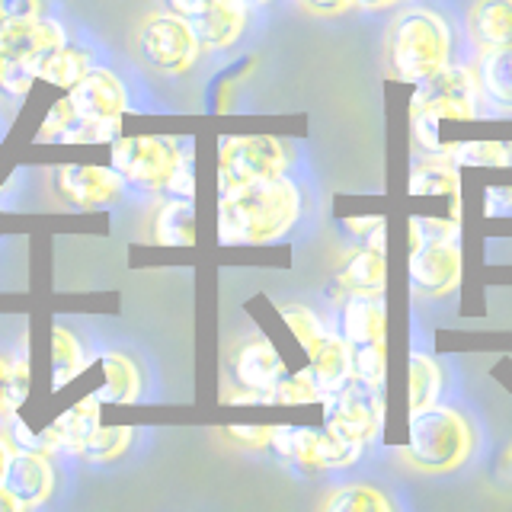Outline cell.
<instances>
[{
    "label": "cell",
    "instance_id": "obj_40",
    "mask_svg": "<svg viewBox=\"0 0 512 512\" xmlns=\"http://www.w3.org/2000/svg\"><path fill=\"white\" fill-rule=\"evenodd\" d=\"M29 397V362L23 356L10 359V378H7V413H16Z\"/></svg>",
    "mask_w": 512,
    "mask_h": 512
},
{
    "label": "cell",
    "instance_id": "obj_16",
    "mask_svg": "<svg viewBox=\"0 0 512 512\" xmlns=\"http://www.w3.org/2000/svg\"><path fill=\"white\" fill-rule=\"evenodd\" d=\"M189 26L196 32V39L202 45V52H221L231 48L247 26V4L244 0H215L212 7L189 16Z\"/></svg>",
    "mask_w": 512,
    "mask_h": 512
},
{
    "label": "cell",
    "instance_id": "obj_38",
    "mask_svg": "<svg viewBox=\"0 0 512 512\" xmlns=\"http://www.w3.org/2000/svg\"><path fill=\"white\" fill-rule=\"evenodd\" d=\"M77 122V112H74V103L68 100V96H61L58 103H52V109H48V116L42 122V132H39V141H55L68 132V128Z\"/></svg>",
    "mask_w": 512,
    "mask_h": 512
},
{
    "label": "cell",
    "instance_id": "obj_3",
    "mask_svg": "<svg viewBox=\"0 0 512 512\" xmlns=\"http://www.w3.org/2000/svg\"><path fill=\"white\" fill-rule=\"evenodd\" d=\"M448 55H452V32L436 10L413 7L391 23L388 61L400 80L420 84L423 77L448 64Z\"/></svg>",
    "mask_w": 512,
    "mask_h": 512
},
{
    "label": "cell",
    "instance_id": "obj_15",
    "mask_svg": "<svg viewBox=\"0 0 512 512\" xmlns=\"http://www.w3.org/2000/svg\"><path fill=\"white\" fill-rule=\"evenodd\" d=\"M100 407H103V400L96 397V394H87V397H80L74 400V404L64 410L55 423H48L42 429V439L48 445V452H58V455H74L84 448V442L90 439V432L100 426Z\"/></svg>",
    "mask_w": 512,
    "mask_h": 512
},
{
    "label": "cell",
    "instance_id": "obj_2",
    "mask_svg": "<svg viewBox=\"0 0 512 512\" xmlns=\"http://www.w3.org/2000/svg\"><path fill=\"white\" fill-rule=\"evenodd\" d=\"M474 452V429L452 407H426L410 416V439L404 445V458L410 468L426 474L458 471Z\"/></svg>",
    "mask_w": 512,
    "mask_h": 512
},
{
    "label": "cell",
    "instance_id": "obj_52",
    "mask_svg": "<svg viewBox=\"0 0 512 512\" xmlns=\"http://www.w3.org/2000/svg\"><path fill=\"white\" fill-rule=\"evenodd\" d=\"M394 4L397 0H352V7H359V10H388Z\"/></svg>",
    "mask_w": 512,
    "mask_h": 512
},
{
    "label": "cell",
    "instance_id": "obj_1",
    "mask_svg": "<svg viewBox=\"0 0 512 512\" xmlns=\"http://www.w3.org/2000/svg\"><path fill=\"white\" fill-rule=\"evenodd\" d=\"M301 192L288 176L247 183L218 196V240L228 247L269 244L295 228Z\"/></svg>",
    "mask_w": 512,
    "mask_h": 512
},
{
    "label": "cell",
    "instance_id": "obj_51",
    "mask_svg": "<svg viewBox=\"0 0 512 512\" xmlns=\"http://www.w3.org/2000/svg\"><path fill=\"white\" fill-rule=\"evenodd\" d=\"M7 378H10V356H0V413L7 410Z\"/></svg>",
    "mask_w": 512,
    "mask_h": 512
},
{
    "label": "cell",
    "instance_id": "obj_13",
    "mask_svg": "<svg viewBox=\"0 0 512 512\" xmlns=\"http://www.w3.org/2000/svg\"><path fill=\"white\" fill-rule=\"evenodd\" d=\"M68 100L74 103L77 119H103L122 116L128 109V90L122 77L109 68H90V74L68 90Z\"/></svg>",
    "mask_w": 512,
    "mask_h": 512
},
{
    "label": "cell",
    "instance_id": "obj_10",
    "mask_svg": "<svg viewBox=\"0 0 512 512\" xmlns=\"http://www.w3.org/2000/svg\"><path fill=\"white\" fill-rule=\"evenodd\" d=\"M68 42L64 26L48 16H36V20H10L0 13V58L16 61V58H48Z\"/></svg>",
    "mask_w": 512,
    "mask_h": 512
},
{
    "label": "cell",
    "instance_id": "obj_28",
    "mask_svg": "<svg viewBox=\"0 0 512 512\" xmlns=\"http://www.w3.org/2000/svg\"><path fill=\"white\" fill-rule=\"evenodd\" d=\"M439 391H442L439 362L432 356H426V352H413L410 356V413L436 404Z\"/></svg>",
    "mask_w": 512,
    "mask_h": 512
},
{
    "label": "cell",
    "instance_id": "obj_12",
    "mask_svg": "<svg viewBox=\"0 0 512 512\" xmlns=\"http://www.w3.org/2000/svg\"><path fill=\"white\" fill-rule=\"evenodd\" d=\"M55 484H58V474H55L52 455L20 452V448H16V455L7 468V477H4V487L10 490L13 500L20 503V509H36V506L48 503L55 493Z\"/></svg>",
    "mask_w": 512,
    "mask_h": 512
},
{
    "label": "cell",
    "instance_id": "obj_20",
    "mask_svg": "<svg viewBox=\"0 0 512 512\" xmlns=\"http://www.w3.org/2000/svg\"><path fill=\"white\" fill-rule=\"evenodd\" d=\"M100 372H103V381L93 394L100 397L103 404H135L141 397V368L132 356L109 349L100 356Z\"/></svg>",
    "mask_w": 512,
    "mask_h": 512
},
{
    "label": "cell",
    "instance_id": "obj_11",
    "mask_svg": "<svg viewBox=\"0 0 512 512\" xmlns=\"http://www.w3.org/2000/svg\"><path fill=\"white\" fill-rule=\"evenodd\" d=\"M122 186L125 180L119 176V170L112 167H61L58 170V192L61 199L84 208V212H93V208H109L112 202L122 199Z\"/></svg>",
    "mask_w": 512,
    "mask_h": 512
},
{
    "label": "cell",
    "instance_id": "obj_21",
    "mask_svg": "<svg viewBox=\"0 0 512 512\" xmlns=\"http://www.w3.org/2000/svg\"><path fill=\"white\" fill-rule=\"evenodd\" d=\"M468 29L480 52L512 45V0H477L468 13Z\"/></svg>",
    "mask_w": 512,
    "mask_h": 512
},
{
    "label": "cell",
    "instance_id": "obj_43",
    "mask_svg": "<svg viewBox=\"0 0 512 512\" xmlns=\"http://www.w3.org/2000/svg\"><path fill=\"white\" fill-rule=\"evenodd\" d=\"M228 436L237 445H247V448H266L272 439V426H228Z\"/></svg>",
    "mask_w": 512,
    "mask_h": 512
},
{
    "label": "cell",
    "instance_id": "obj_7",
    "mask_svg": "<svg viewBox=\"0 0 512 512\" xmlns=\"http://www.w3.org/2000/svg\"><path fill=\"white\" fill-rule=\"evenodd\" d=\"M138 55L164 74H186L199 61L202 45L189 20L180 13H154L138 29Z\"/></svg>",
    "mask_w": 512,
    "mask_h": 512
},
{
    "label": "cell",
    "instance_id": "obj_46",
    "mask_svg": "<svg viewBox=\"0 0 512 512\" xmlns=\"http://www.w3.org/2000/svg\"><path fill=\"white\" fill-rule=\"evenodd\" d=\"M304 10H311L317 16H336L352 7V0H301Z\"/></svg>",
    "mask_w": 512,
    "mask_h": 512
},
{
    "label": "cell",
    "instance_id": "obj_33",
    "mask_svg": "<svg viewBox=\"0 0 512 512\" xmlns=\"http://www.w3.org/2000/svg\"><path fill=\"white\" fill-rule=\"evenodd\" d=\"M279 314H282V320L288 324V330L295 333V340H298V346L308 352H317L320 346H324V340L330 336V330H327V324L320 320L311 308H304V304H282L279 308Z\"/></svg>",
    "mask_w": 512,
    "mask_h": 512
},
{
    "label": "cell",
    "instance_id": "obj_53",
    "mask_svg": "<svg viewBox=\"0 0 512 512\" xmlns=\"http://www.w3.org/2000/svg\"><path fill=\"white\" fill-rule=\"evenodd\" d=\"M0 512H23V509H20V503L13 500L10 490H7L4 484H0Z\"/></svg>",
    "mask_w": 512,
    "mask_h": 512
},
{
    "label": "cell",
    "instance_id": "obj_19",
    "mask_svg": "<svg viewBox=\"0 0 512 512\" xmlns=\"http://www.w3.org/2000/svg\"><path fill=\"white\" fill-rule=\"evenodd\" d=\"M336 285L343 288L346 295H378L388 285V263H384V250L375 247H359L349 253V260L343 263Z\"/></svg>",
    "mask_w": 512,
    "mask_h": 512
},
{
    "label": "cell",
    "instance_id": "obj_55",
    "mask_svg": "<svg viewBox=\"0 0 512 512\" xmlns=\"http://www.w3.org/2000/svg\"><path fill=\"white\" fill-rule=\"evenodd\" d=\"M4 64H7V61H4V58H0V74H4Z\"/></svg>",
    "mask_w": 512,
    "mask_h": 512
},
{
    "label": "cell",
    "instance_id": "obj_44",
    "mask_svg": "<svg viewBox=\"0 0 512 512\" xmlns=\"http://www.w3.org/2000/svg\"><path fill=\"white\" fill-rule=\"evenodd\" d=\"M0 13L10 20H36L42 16V0H0Z\"/></svg>",
    "mask_w": 512,
    "mask_h": 512
},
{
    "label": "cell",
    "instance_id": "obj_31",
    "mask_svg": "<svg viewBox=\"0 0 512 512\" xmlns=\"http://www.w3.org/2000/svg\"><path fill=\"white\" fill-rule=\"evenodd\" d=\"M362 455V445L352 442L340 432H333L330 426H324L317 432V445H314V471H336V468H349L356 464Z\"/></svg>",
    "mask_w": 512,
    "mask_h": 512
},
{
    "label": "cell",
    "instance_id": "obj_34",
    "mask_svg": "<svg viewBox=\"0 0 512 512\" xmlns=\"http://www.w3.org/2000/svg\"><path fill=\"white\" fill-rule=\"evenodd\" d=\"M324 391H320V384L314 381L311 368H301L295 375H282L279 384L272 388L269 394V404H324Z\"/></svg>",
    "mask_w": 512,
    "mask_h": 512
},
{
    "label": "cell",
    "instance_id": "obj_39",
    "mask_svg": "<svg viewBox=\"0 0 512 512\" xmlns=\"http://www.w3.org/2000/svg\"><path fill=\"white\" fill-rule=\"evenodd\" d=\"M458 224L455 221H436V218H410V240L413 247L432 244V240H455Z\"/></svg>",
    "mask_w": 512,
    "mask_h": 512
},
{
    "label": "cell",
    "instance_id": "obj_27",
    "mask_svg": "<svg viewBox=\"0 0 512 512\" xmlns=\"http://www.w3.org/2000/svg\"><path fill=\"white\" fill-rule=\"evenodd\" d=\"M314 426H272L269 448L276 452L285 464H298V468L314 471V445H317Z\"/></svg>",
    "mask_w": 512,
    "mask_h": 512
},
{
    "label": "cell",
    "instance_id": "obj_18",
    "mask_svg": "<svg viewBox=\"0 0 512 512\" xmlns=\"http://www.w3.org/2000/svg\"><path fill=\"white\" fill-rule=\"evenodd\" d=\"M474 77L480 100L490 103L496 112H512V45L480 52Z\"/></svg>",
    "mask_w": 512,
    "mask_h": 512
},
{
    "label": "cell",
    "instance_id": "obj_35",
    "mask_svg": "<svg viewBox=\"0 0 512 512\" xmlns=\"http://www.w3.org/2000/svg\"><path fill=\"white\" fill-rule=\"evenodd\" d=\"M116 138H122V116H103V119H77L58 138V144H112Z\"/></svg>",
    "mask_w": 512,
    "mask_h": 512
},
{
    "label": "cell",
    "instance_id": "obj_24",
    "mask_svg": "<svg viewBox=\"0 0 512 512\" xmlns=\"http://www.w3.org/2000/svg\"><path fill=\"white\" fill-rule=\"evenodd\" d=\"M461 173L442 151L429 154L410 173V196H458Z\"/></svg>",
    "mask_w": 512,
    "mask_h": 512
},
{
    "label": "cell",
    "instance_id": "obj_48",
    "mask_svg": "<svg viewBox=\"0 0 512 512\" xmlns=\"http://www.w3.org/2000/svg\"><path fill=\"white\" fill-rule=\"evenodd\" d=\"M215 0H167V7L173 10V13H180V16H196V13H202V10H208L212 7Z\"/></svg>",
    "mask_w": 512,
    "mask_h": 512
},
{
    "label": "cell",
    "instance_id": "obj_32",
    "mask_svg": "<svg viewBox=\"0 0 512 512\" xmlns=\"http://www.w3.org/2000/svg\"><path fill=\"white\" fill-rule=\"evenodd\" d=\"M327 512H391L394 503L384 496L378 487L368 484H346L340 490H333L324 500Z\"/></svg>",
    "mask_w": 512,
    "mask_h": 512
},
{
    "label": "cell",
    "instance_id": "obj_8",
    "mask_svg": "<svg viewBox=\"0 0 512 512\" xmlns=\"http://www.w3.org/2000/svg\"><path fill=\"white\" fill-rule=\"evenodd\" d=\"M327 407V426L340 436L352 442H372L381 436L384 426V397H381V384L362 381L352 375L343 388H336L333 394L324 397Z\"/></svg>",
    "mask_w": 512,
    "mask_h": 512
},
{
    "label": "cell",
    "instance_id": "obj_42",
    "mask_svg": "<svg viewBox=\"0 0 512 512\" xmlns=\"http://www.w3.org/2000/svg\"><path fill=\"white\" fill-rule=\"evenodd\" d=\"M10 442L20 448V452H48V445L42 439V432H32V426L26 420H20V416H13V423H10ZM52 455V452H48Z\"/></svg>",
    "mask_w": 512,
    "mask_h": 512
},
{
    "label": "cell",
    "instance_id": "obj_49",
    "mask_svg": "<svg viewBox=\"0 0 512 512\" xmlns=\"http://www.w3.org/2000/svg\"><path fill=\"white\" fill-rule=\"evenodd\" d=\"M346 228H349V234H362V237H368L372 234L378 224H384V218H346L343 221Z\"/></svg>",
    "mask_w": 512,
    "mask_h": 512
},
{
    "label": "cell",
    "instance_id": "obj_9",
    "mask_svg": "<svg viewBox=\"0 0 512 512\" xmlns=\"http://www.w3.org/2000/svg\"><path fill=\"white\" fill-rule=\"evenodd\" d=\"M410 282L420 298H442L461 282V250L455 240H432L410 250Z\"/></svg>",
    "mask_w": 512,
    "mask_h": 512
},
{
    "label": "cell",
    "instance_id": "obj_22",
    "mask_svg": "<svg viewBox=\"0 0 512 512\" xmlns=\"http://www.w3.org/2000/svg\"><path fill=\"white\" fill-rule=\"evenodd\" d=\"M154 240L164 247H192L196 244V208L192 199L167 196L154 212Z\"/></svg>",
    "mask_w": 512,
    "mask_h": 512
},
{
    "label": "cell",
    "instance_id": "obj_54",
    "mask_svg": "<svg viewBox=\"0 0 512 512\" xmlns=\"http://www.w3.org/2000/svg\"><path fill=\"white\" fill-rule=\"evenodd\" d=\"M247 7H263V4H272V0H244Z\"/></svg>",
    "mask_w": 512,
    "mask_h": 512
},
{
    "label": "cell",
    "instance_id": "obj_37",
    "mask_svg": "<svg viewBox=\"0 0 512 512\" xmlns=\"http://www.w3.org/2000/svg\"><path fill=\"white\" fill-rule=\"evenodd\" d=\"M42 80V58H16L4 64L0 74V93L7 96H26L32 84Z\"/></svg>",
    "mask_w": 512,
    "mask_h": 512
},
{
    "label": "cell",
    "instance_id": "obj_25",
    "mask_svg": "<svg viewBox=\"0 0 512 512\" xmlns=\"http://www.w3.org/2000/svg\"><path fill=\"white\" fill-rule=\"evenodd\" d=\"M90 68H93L90 48L64 42L61 48H55V52L42 61V80H45V84H52V87L71 90L74 84H80V80L90 74Z\"/></svg>",
    "mask_w": 512,
    "mask_h": 512
},
{
    "label": "cell",
    "instance_id": "obj_17",
    "mask_svg": "<svg viewBox=\"0 0 512 512\" xmlns=\"http://www.w3.org/2000/svg\"><path fill=\"white\" fill-rule=\"evenodd\" d=\"M336 333H340L349 346L384 340L388 317H384L378 295H349L340 308V330Z\"/></svg>",
    "mask_w": 512,
    "mask_h": 512
},
{
    "label": "cell",
    "instance_id": "obj_23",
    "mask_svg": "<svg viewBox=\"0 0 512 512\" xmlns=\"http://www.w3.org/2000/svg\"><path fill=\"white\" fill-rule=\"evenodd\" d=\"M308 368L314 381L320 384V391L324 394H333L336 388H343V384L352 378V356H349V343L343 340L340 333H330L324 346L317 352L308 356Z\"/></svg>",
    "mask_w": 512,
    "mask_h": 512
},
{
    "label": "cell",
    "instance_id": "obj_36",
    "mask_svg": "<svg viewBox=\"0 0 512 512\" xmlns=\"http://www.w3.org/2000/svg\"><path fill=\"white\" fill-rule=\"evenodd\" d=\"M349 356H352V375L356 378L372 384L384 381V372H388V346H384V340L349 346Z\"/></svg>",
    "mask_w": 512,
    "mask_h": 512
},
{
    "label": "cell",
    "instance_id": "obj_45",
    "mask_svg": "<svg viewBox=\"0 0 512 512\" xmlns=\"http://www.w3.org/2000/svg\"><path fill=\"white\" fill-rule=\"evenodd\" d=\"M221 400H224V404H266V397L260 391H250V388H244V384H237V381L224 388Z\"/></svg>",
    "mask_w": 512,
    "mask_h": 512
},
{
    "label": "cell",
    "instance_id": "obj_4",
    "mask_svg": "<svg viewBox=\"0 0 512 512\" xmlns=\"http://www.w3.org/2000/svg\"><path fill=\"white\" fill-rule=\"evenodd\" d=\"M192 148V141L160 138V135H135L112 141V170L141 192H160L170 183V176L180 164V157Z\"/></svg>",
    "mask_w": 512,
    "mask_h": 512
},
{
    "label": "cell",
    "instance_id": "obj_47",
    "mask_svg": "<svg viewBox=\"0 0 512 512\" xmlns=\"http://www.w3.org/2000/svg\"><path fill=\"white\" fill-rule=\"evenodd\" d=\"M512 205V186L500 189V186H493L487 189V215H500L503 208Z\"/></svg>",
    "mask_w": 512,
    "mask_h": 512
},
{
    "label": "cell",
    "instance_id": "obj_29",
    "mask_svg": "<svg viewBox=\"0 0 512 512\" xmlns=\"http://www.w3.org/2000/svg\"><path fill=\"white\" fill-rule=\"evenodd\" d=\"M442 154L458 167H509L512 148L500 141H458L442 144Z\"/></svg>",
    "mask_w": 512,
    "mask_h": 512
},
{
    "label": "cell",
    "instance_id": "obj_26",
    "mask_svg": "<svg viewBox=\"0 0 512 512\" xmlns=\"http://www.w3.org/2000/svg\"><path fill=\"white\" fill-rule=\"evenodd\" d=\"M48 362H52V391H64L68 384L87 368L84 346L68 327L52 330V346H48Z\"/></svg>",
    "mask_w": 512,
    "mask_h": 512
},
{
    "label": "cell",
    "instance_id": "obj_41",
    "mask_svg": "<svg viewBox=\"0 0 512 512\" xmlns=\"http://www.w3.org/2000/svg\"><path fill=\"white\" fill-rule=\"evenodd\" d=\"M164 196H176V199H196V164H192V148L180 157L170 183L164 189Z\"/></svg>",
    "mask_w": 512,
    "mask_h": 512
},
{
    "label": "cell",
    "instance_id": "obj_5",
    "mask_svg": "<svg viewBox=\"0 0 512 512\" xmlns=\"http://www.w3.org/2000/svg\"><path fill=\"white\" fill-rule=\"evenodd\" d=\"M288 170V148L269 135L224 138L218 148V196L237 186L272 180Z\"/></svg>",
    "mask_w": 512,
    "mask_h": 512
},
{
    "label": "cell",
    "instance_id": "obj_50",
    "mask_svg": "<svg viewBox=\"0 0 512 512\" xmlns=\"http://www.w3.org/2000/svg\"><path fill=\"white\" fill-rule=\"evenodd\" d=\"M13 455H16V445L10 442L7 432H0V484H4V477H7V468H10Z\"/></svg>",
    "mask_w": 512,
    "mask_h": 512
},
{
    "label": "cell",
    "instance_id": "obj_6",
    "mask_svg": "<svg viewBox=\"0 0 512 512\" xmlns=\"http://www.w3.org/2000/svg\"><path fill=\"white\" fill-rule=\"evenodd\" d=\"M480 100V87L477 77L468 68H458V64H442L439 71H432L416 84L413 93V116H432V119H455V122H471L477 119V103Z\"/></svg>",
    "mask_w": 512,
    "mask_h": 512
},
{
    "label": "cell",
    "instance_id": "obj_30",
    "mask_svg": "<svg viewBox=\"0 0 512 512\" xmlns=\"http://www.w3.org/2000/svg\"><path fill=\"white\" fill-rule=\"evenodd\" d=\"M135 439L132 426H96L90 432V439L84 442V448L77 452V458H84L90 464H109L128 452V445Z\"/></svg>",
    "mask_w": 512,
    "mask_h": 512
},
{
    "label": "cell",
    "instance_id": "obj_14",
    "mask_svg": "<svg viewBox=\"0 0 512 512\" xmlns=\"http://www.w3.org/2000/svg\"><path fill=\"white\" fill-rule=\"evenodd\" d=\"M231 372L237 384H244L250 391H260L269 404L272 388H276L279 378L285 375V362L279 356V349L272 346L266 336H250V340H244L234 349Z\"/></svg>",
    "mask_w": 512,
    "mask_h": 512
}]
</instances>
